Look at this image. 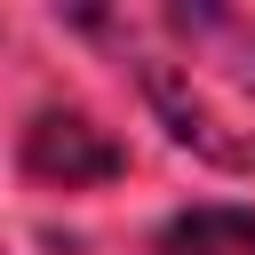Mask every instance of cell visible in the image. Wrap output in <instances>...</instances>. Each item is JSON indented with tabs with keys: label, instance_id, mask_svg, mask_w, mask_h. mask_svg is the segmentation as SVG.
<instances>
[{
	"label": "cell",
	"instance_id": "cell-2",
	"mask_svg": "<svg viewBox=\"0 0 255 255\" xmlns=\"http://www.w3.org/2000/svg\"><path fill=\"white\" fill-rule=\"evenodd\" d=\"M24 167L72 191V183H104V175H120V143H112L104 128H88L80 112H40V120L24 128Z\"/></svg>",
	"mask_w": 255,
	"mask_h": 255
},
{
	"label": "cell",
	"instance_id": "cell-3",
	"mask_svg": "<svg viewBox=\"0 0 255 255\" xmlns=\"http://www.w3.org/2000/svg\"><path fill=\"white\" fill-rule=\"evenodd\" d=\"M159 255H255V215L247 207H191L159 231Z\"/></svg>",
	"mask_w": 255,
	"mask_h": 255
},
{
	"label": "cell",
	"instance_id": "cell-1",
	"mask_svg": "<svg viewBox=\"0 0 255 255\" xmlns=\"http://www.w3.org/2000/svg\"><path fill=\"white\" fill-rule=\"evenodd\" d=\"M72 32L112 48L167 135L231 175H255V24L207 0H112L72 8Z\"/></svg>",
	"mask_w": 255,
	"mask_h": 255
}]
</instances>
